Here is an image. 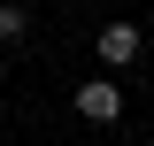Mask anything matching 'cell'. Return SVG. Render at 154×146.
<instances>
[{"instance_id": "cell-1", "label": "cell", "mask_w": 154, "mask_h": 146, "mask_svg": "<svg viewBox=\"0 0 154 146\" xmlns=\"http://www.w3.org/2000/svg\"><path fill=\"white\" fill-rule=\"evenodd\" d=\"M77 115H85V123H116V115H123V92H116L108 77H85V85H77Z\"/></svg>"}, {"instance_id": "cell-2", "label": "cell", "mask_w": 154, "mask_h": 146, "mask_svg": "<svg viewBox=\"0 0 154 146\" xmlns=\"http://www.w3.org/2000/svg\"><path fill=\"white\" fill-rule=\"evenodd\" d=\"M100 62H108V69H131L139 62V23H108V31H100Z\"/></svg>"}, {"instance_id": "cell-3", "label": "cell", "mask_w": 154, "mask_h": 146, "mask_svg": "<svg viewBox=\"0 0 154 146\" xmlns=\"http://www.w3.org/2000/svg\"><path fill=\"white\" fill-rule=\"evenodd\" d=\"M31 31V16H23V8H0V38H23Z\"/></svg>"}]
</instances>
